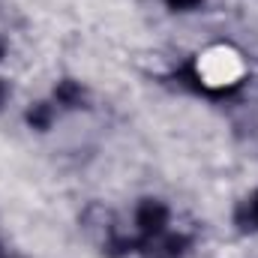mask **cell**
<instances>
[{
  "label": "cell",
  "mask_w": 258,
  "mask_h": 258,
  "mask_svg": "<svg viewBox=\"0 0 258 258\" xmlns=\"http://www.w3.org/2000/svg\"><path fill=\"white\" fill-rule=\"evenodd\" d=\"M54 120H57V108H54V102H45V99L30 102L24 111V123L33 132H48L54 126Z\"/></svg>",
  "instance_id": "277c9868"
},
{
  "label": "cell",
  "mask_w": 258,
  "mask_h": 258,
  "mask_svg": "<svg viewBox=\"0 0 258 258\" xmlns=\"http://www.w3.org/2000/svg\"><path fill=\"white\" fill-rule=\"evenodd\" d=\"M6 99V84H3V78H0V102Z\"/></svg>",
  "instance_id": "ba28073f"
},
{
  "label": "cell",
  "mask_w": 258,
  "mask_h": 258,
  "mask_svg": "<svg viewBox=\"0 0 258 258\" xmlns=\"http://www.w3.org/2000/svg\"><path fill=\"white\" fill-rule=\"evenodd\" d=\"M171 222V207L162 198H141L135 204V231L144 243L162 237Z\"/></svg>",
  "instance_id": "6da1fadb"
},
{
  "label": "cell",
  "mask_w": 258,
  "mask_h": 258,
  "mask_svg": "<svg viewBox=\"0 0 258 258\" xmlns=\"http://www.w3.org/2000/svg\"><path fill=\"white\" fill-rule=\"evenodd\" d=\"M153 252V258H183L189 249H192V237L186 234V231H165L162 237H156V240H150L147 243Z\"/></svg>",
  "instance_id": "7a4b0ae2"
},
{
  "label": "cell",
  "mask_w": 258,
  "mask_h": 258,
  "mask_svg": "<svg viewBox=\"0 0 258 258\" xmlns=\"http://www.w3.org/2000/svg\"><path fill=\"white\" fill-rule=\"evenodd\" d=\"M51 96H54V105L69 108V111L84 108V102H87V90H84V84L75 81V78H60V81L54 84Z\"/></svg>",
  "instance_id": "3957f363"
},
{
  "label": "cell",
  "mask_w": 258,
  "mask_h": 258,
  "mask_svg": "<svg viewBox=\"0 0 258 258\" xmlns=\"http://www.w3.org/2000/svg\"><path fill=\"white\" fill-rule=\"evenodd\" d=\"M6 51H9V42H6V36L0 33V63L6 60Z\"/></svg>",
  "instance_id": "52a82bcc"
},
{
  "label": "cell",
  "mask_w": 258,
  "mask_h": 258,
  "mask_svg": "<svg viewBox=\"0 0 258 258\" xmlns=\"http://www.w3.org/2000/svg\"><path fill=\"white\" fill-rule=\"evenodd\" d=\"M234 225L243 234H255L258 231V189H252L243 201H237V207H234Z\"/></svg>",
  "instance_id": "5b68a950"
},
{
  "label": "cell",
  "mask_w": 258,
  "mask_h": 258,
  "mask_svg": "<svg viewBox=\"0 0 258 258\" xmlns=\"http://www.w3.org/2000/svg\"><path fill=\"white\" fill-rule=\"evenodd\" d=\"M162 3H165V9H168V12H174V15H189V12L204 9V3H207V0H162Z\"/></svg>",
  "instance_id": "8992f818"
}]
</instances>
